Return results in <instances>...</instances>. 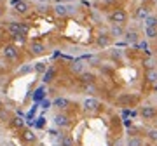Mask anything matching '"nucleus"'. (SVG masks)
<instances>
[{
    "label": "nucleus",
    "instance_id": "f257e3e1",
    "mask_svg": "<svg viewBox=\"0 0 157 146\" xmlns=\"http://www.w3.org/2000/svg\"><path fill=\"white\" fill-rule=\"evenodd\" d=\"M108 21L112 23V24H121V26H124L126 23H128V12H126V9H113L110 14H108Z\"/></svg>",
    "mask_w": 157,
    "mask_h": 146
},
{
    "label": "nucleus",
    "instance_id": "f03ea898",
    "mask_svg": "<svg viewBox=\"0 0 157 146\" xmlns=\"http://www.w3.org/2000/svg\"><path fill=\"white\" fill-rule=\"evenodd\" d=\"M82 110L86 113H96L101 110V101L96 99V97H86L82 101Z\"/></svg>",
    "mask_w": 157,
    "mask_h": 146
},
{
    "label": "nucleus",
    "instance_id": "7ed1b4c3",
    "mask_svg": "<svg viewBox=\"0 0 157 146\" xmlns=\"http://www.w3.org/2000/svg\"><path fill=\"white\" fill-rule=\"evenodd\" d=\"M28 51H30V54H32V57H40V56H44L45 52H47V49H45V45L42 44V42L33 40V42L28 44Z\"/></svg>",
    "mask_w": 157,
    "mask_h": 146
},
{
    "label": "nucleus",
    "instance_id": "20e7f679",
    "mask_svg": "<svg viewBox=\"0 0 157 146\" xmlns=\"http://www.w3.org/2000/svg\"><path fill=\"white\" fill-rule=\"evenodd\" d=\"M17 56H19V51L14 44H7L2 47V57H6L7 61H14L17 59Z\"/></svg>",
    "mask_w": 157,
    "mask_h": 146
},
{
    "label": "nucleus",
    "instance_id": "39448f33",
    "mask_svg": "<svg viewBox=\"0 0 157 146\" xmlns=\"http://www.w3.org/2000/svg\"><path fill=\"white\" fill-rule=\"evenodd\" d=\"M140 117L143 120H155L157 118V108L152 104H143L140 106Z\"/></svg>",
    "mask_w": 157,
    "mask_h": 146
},
{
    "label": "nucleus",
    "instance_id": "423d86ee",
    "mask_svg": "<svg viewBox=\"0 0 157 146\" xmlns=\"http://www.w3.org/2000/svg\"><path fill=\"white\" fill-rule=\"evenodd\" d=\"M19 139H21L25 144H33L35 141H37V134H35L32 129H26V127H25L23 130H19Z\"/></svg>",
    "mask_w": 157,
    "mask_h": 146
},
{
    "label": "nucleus",
    "instance_id": "0eeeda50",
    "mask_svg": "<svg viewBox=\"0 0 157 146\" xmlns=\"http://www.w3.org/2000/svg\"><path fill=\"white\" fill-rule=\"evenodd\" d=\"M124 42L129 44V45L140 44V33H138L136 30H126V33H124Z\"/></svg>",
    "mask_w": 157,
    "mask_h": 146
},
{
    "label": "nucleus",
    "instance_id": "6e6552de",
    "mask_svg": "<svg viewBox=\"0 0 157 146\" xmlns=\"http://www.w3.org/2000/svg\"><path fill=\"white\" fill-rule=\"evenodd\" d=\"M54 124H56L59 129H67V127L72 125V120H70V117H68L67 113H58L56 117H54Z\"/></svg>",
    "mask_w": 157,
    "mask_h": 146
},
{
    "label": "nucleus",
    "instance_id": "1a4fd4ad",
    "mask_svg": "<svg viewBox=\"0 0 157 146\" xmlns=\"http://www.w3.org/2000/svg\"><path fill=\"white\" fill-rule=\"evenodd\" d=\"M94 44L98 47H101V49H105V47H108V45L112 44V37H110V33H98Z\"/></svg>",
    "mask_w": 157,
    "mask_h": 146
},
{
    "label": "nucleus",
    "instance_id": "9d476101",
    "mask_svg": "<svg viewBox=\"0 0 157 146\" xmlns=\"http://www.w3.org/2000/svg\"><path fill=\"white\" fill-rule=\"evenodd\" d=\"M7 30H9V33H11L12 38H14V37H19V35H25L23 33V24L21 23H17V21H9Z\"/></svg>",
    "mask_w": 157,
    "mask_h": 146
},
{
    "label": "nucleus",
    "instance_id": "9b49d317",
    "mask_svg": "<svg viewBox=\"0 0 157 146\" xmlns=\"http://www.w3.org/2000/svg\"><path fill=\"white\" fill-rule=\"evenodd\" d=\"M78 82L82 85H91V84H96V75L93 71H82L78 75Z\"/></svg>",
    "mask_w": 157,
    "mask_h": 146
},
{
    "label": "nucleus",
    "instance_id": "f8f14e48",
    "mask_svg": "<svg viewBox=\"0 0 157 146\" xmlns=\"http://www.w3.org/2000/svg\"><path fill=\"white\" fill-rule=\"evenodd\" d=\"M12 4H14V11L17 14H28L30 5H28L26 0H12Z\"/></svg>",
    "mask_w": 157,
    "mask_h": 146
},
{
    "label": "nucleus",
    "instance_id": "ddd939ff",
    "mask_svg": "<svg viewBox=\"0 0 157 146\" xmlns=\"http://www.w3.org/2000/svg\"><path fill=\"white\" fill-rule=\"evenodd\" d=\"M52 106L54 108H58V110H67V108H70L72 106V101L68 99V97H56L54 101H52Z\"/></svg>",
    "mask_w": 157,
    "mask_h": 146
},
{
    "label": "nucleus",
    "instance_id": "4468645a",
    "mask_svg": "<svg viewBox=\"0 0 157 146\" xmlns=\"http://www.w3.org/2000/svg\"><path fill=\"white\" fill-rule=\"evenodd\" d=\"M108 33H110V37H112V38H121V37L124 38L126 30H124V26H121V24H112V26H110V30H108Z\"/></svg>",
    "mask_w": 157,
    "mask_h": 146
},
{
    "label": "nucleus",
    "instance_id": "2eb2a0df",
    "mask_svg": "<svg viewBox=\"0 0 157 146\" xmlns=\"http://www.w3.org/2000/svg\"><path fill=\"white\" fill-rule=\"evenodd\" d=\"M148 16H150V9H148L147 5L136 7V11H135V17H136V19H140V21H145Z\"/></svg>",
    "mask_w": 157,
    "mask_h": 146
},
{
    "label": "nucleus",
    "instance_id": "dca6fc26",
    "mask_svg": "<svg viewBox=\"0 0 157 146\" xmlns=\"http://www.w3.org/2000/svg\"><path fill=\"white\" fill-rule=\"evenodd\" d=\"M56 75H58V70L54 66H49V70L42 75V82H44V84H51L52 80L56 78Z\"/></svg>",
    "mask_w": 157,
    "mask_h": 146
},
{
    "label": "nucleus",
    "instance_id": "f3484780",
    "mask_svg": "<svg viewBox=\"0 0 157 146\" xmlns=\"http://www.w3.org/2000/svg\"><path fill=\"white\" fill-rule=\"evenodd\" d=\"M126 146H145V139H143L140 134H133V136L128 137Z\"/></svg>",
    "mask_w": 157,
    "mask_h": 146
},
{
    "label": "nucleus",
    "instance_id": "a211bd4d",
    "mask_svg": "<svg viewBox=\"0 0 157 146\" xmlns=\"http://www.w3.org/2000/svg\"><path fill=\"white\" fill-rule=\"evenodd\" d=\"M135 101H136V97H135V96H131V94H122L117 99V103L121 104V106H131Z\"/></svg>",
    "mask_w": 157,
    "mask_h": 146
},
{
    "label": "nucleus",
    "instance_id": "6ab92c4d",
    "mask_svg": "<svg viewBox=\"0 0 157 146\" xmlns=\"http://www.w3.org/2000/svg\"><path fill=\"white\" fill-rule=\"evenodd\" d=\"M9 125H11L12 129H16V130H23L25 129V120H23L21 117H12L11 122H9Z\"/></svg>",
    "mask_w": 157,
    "mask_h": 146
},
{
    "label": "nucleus",
    "instance_id": "aec40b11",
    "mask_svg": "<svg viewBox=\"0 0 157 146\" xmlns=\"http://www.w3.org/2000/svg\"><path fill=\"white\" fill-rule=\"evenodd\" d=\"M54 14H56L58 17H67L68 16V7L63 5V4H56V5H54Z\"/></svg>",
    "mask_w": 157,
    "mask_h": 146
},
{
    "label": "nucleus",
    "instance_id": "412c9836",
    "mask_svg": "<svg viewBox=\"0 0 157 146\" xmlns=\"http://www.w3.org/2000/svg\"><path fill=\"white\" fill-rule=\"evenodd\" d=\"M143 23H145V28H157V16L150 14V16L147 17Z\"/></svg>",
    "mask_w": 157,
    "mask_h": 146
},
{
    "label": "nucleus",
    "instance_id": "4be33fe9",
    "mask_svg": "<svg viewBox=\"0 0 157 146\" xmlns=\"http://www.w3.org/2000/svg\"><path fill=\"white\" fill-rule=\"evenodd\" d=\"M147 82H150V84H155L157 82V70L155 68H152V70H147Z\"/></svg>",
    "mask_w": 157,
    "mask_h": 146
},
{
    "label": "nucleus",
    "instance_id": "5701e85b",
    "mask_svg": "<svg viewBox=\"0 0 157 146\" xmlns=\"http://www.w3.org/2000/svg\"><path fill=\"white\" fill-rule=\"evenodd\" d=\"M70 70H72L73 73H78V75H80L82 71H86V70H84V63H82V61H77V63H73L72 66H70Z\"/></svg>",
    "mask_w": 157,
    "mask_h": 146
},
{
    "label": "nucleus",
    "instance_id": "b1692460",
    "mask_svg": "<svg viewBox=\"0 0 157 146\" xmlns=\"http://www.w3.org/2000/svg\"><path fill=\"white\" fill-rule=\"evenodd\" d=\"M145 136H147V139H148V141H152V143H155V144H157V127L148 129Z\"/></svg>",
    "mask_w": 157,
    "mask_h": 146
},
{
    "label": "nucleus",
    "instance_id": "393cba45",
    "mask_svg": "<svg viewBox=\"0 0 157 146\" xmlns=\"http://www.w3.org/2000/svg\"><path fill=\"white\" fill-rule=\"evenodd\" d=\"M108 56H110V59H113V61H121V59H122V51H121V49H112Z\"/></svg>",
    "mask_w": 157,
    "mask_h": 146
},
{
    "label": "nucleus",
    "instance_id": "a878e982",
    "mask_svg": "<svg viewBox=\"0 0 157 146\" xmlns=\"http://www.w3.org/2000/svg\"><path fill=\"white\" fill-rule=\"evenodd\" d=\"M12 115L7 111L6 108H0V122H11Z\"/></svg>",
    "mask_w": 157,
    "mask_h": 146
},
{
    "label": "nucleus",
    "instance_id": "bb28decb",
    "mask_svg": "<svg viewBox=\"0 0 157 146\" xmlns=\"http://www.w3.org/2000/svg\"><path fill=\"white\" fill-rule=\"evenodd\" d=\"M33 70H35V71H37V73H45V71H47V70H49V66H47L45 63L39 61V63H35Z\"/></svg>",
    "mask_w": 157,
    "mask_h": 146
},
{
    "label": "nucleus",
    "instance_id": "cd10ccee",
    "mask_svg": "<svg viewBox=\"0 0 157 146\" xmlns=\"http://www.w3.org/2000/svg\"><path fill=\"white\" fill-rule=\"evenodd\" d=\"M61 146H75L72 136H61Z\"/></svg>",
    "mask_w": 157,
    "mask_h": 146
},
{
    "label": "nucleus",
    "instance_id": "c85d7f7f",
    "mask_svg": "<svg viewBox=\"0 0 157 146\" xmlns=\"http://www.w3.org/2000/svg\"><path fill=\"white\" fill-rule=\"evenodd\" d=\"M145 37L148 40L157 38V28H145Z\"/></svg>",
    "mask_w": 157,
    "mask_h": 146
},
{
    "label": "nucleus",
    "instance_id": "c756f323",
    "mask_svg": "<svg viewBox=\"0 0 157 146\" xmlns=\"http://www.w3.org/2000/svg\"><path fill=\"white\" fill-rule=\"evenodd\" d=\"M14 42H16V44H25V42H26V35H19V37H14Z\"/></svg>",
    "mask_w": 157,
    "mask_h": 146
},
{
    "label": "nucleus",
    "instance_id": "7c9ffc66",
    "mask_svg": "<svg viewBox=\"0 0 157 146\" xmlns=\"http://www.w3.org/2000/svg\"><path fill=\"white\" fill-rule=\"evenodd\" d=\"M44 96V92H42V89H37V92H35V99H40Z\"/></svg>",
    "mask_w": 157,
    "mask_h": 146
},
{
    "label": "nucleus",
    "instance_id": "2f4dec72",
    "mask_svg": "<svg viewBox=\"0 0 157 146\" xmlns=\"http://www.w3.org/2000/svg\"><path fill=\"white\" fill-rule=\"evenodd\" d=\"M49 106H51V103H47V101L42 103V108H49Z\"/></svg>",
    "mask_w": 157,
    "mask_h": 146
},
{
    "label": "nucleus",
    "instance_id": "473e14b6",
    "mask_svg": "<svg viewBox=\"0 0 157 146\" xmlns=\"http://www.w3.org/2000/svg\"><path fill=\"white\" fill-rule=\"evenodd\" d=\"M4 16V5H2V4H0V17Z\"/></svg>",
    "mask_w": 157,
    "mask_h": 146
},
{
    "label": "nucleus",
    "instance_id": "72a5a7b5",
    "mask_svg": "<svg viewBox=\"0 0 157 146\" xmlns=\"http://www.w3.org/2000/svg\"><path fill=\"white\" fill-rule=\"evenodd\" d=\"M0 108H4V103H2V99H0Z\"/></svg>",
    "mask_w": 157,
    "mask_h": 146
},
{
    "label": "nucleus",
    "instance_id": "f704fd0d",
    "mask_svg": "<svg viewBox=\"0 0 157 146\" xmlns=\"http://www.w3.org/2000/svg\"><path fill=\"white\" fill-rule=\"evenodd\" d=\"M154 122H155V127H157V118H155V120H154Z\"/></svg>",
    "mask_w": 157,
    "mask_h": 146
},
{
    "label": "nucleus",
    "instance_id": "c9c22d12",
    "mask_svg": "<svg viewBox=\"0 0 157 146\" xmlns=\"http://www.w3.org/2000/svg\"><path fill=\"white\" fill-rule=\"evenodd\" d=\"M141 2H148V0H141Z\"/></svg>",
    "mask_w": 157,
    "mask_h": 146
}]
</instances>
